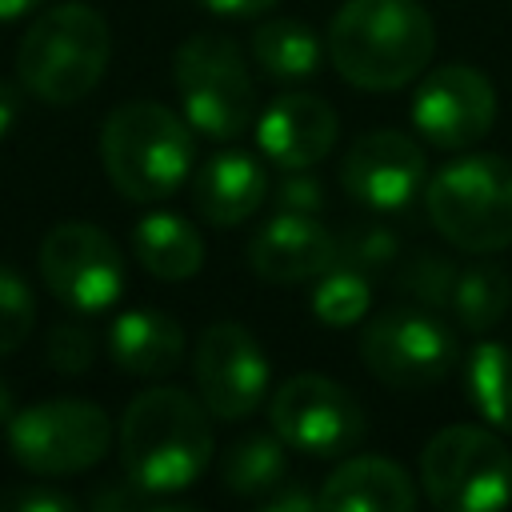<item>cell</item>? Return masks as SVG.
I'll return each instance as SVG.
<instances>
[{
	"instance_id": "18",
	"label": "cell",
	"mask_w": 512,
	"mask_h": 512,
	"mask_svg": "<svg viewBox=\"0 0 512 512\" xmlns=\"http://www.w3.org/2000/svg\"><path fill=\"white\" fill-rule=\"evenodd\" d=\"M320 508L328 512H408L416 508L412 476L384 456H348L320 484Z\"/></svg>"
},
{
	"instance_id": "7",
	"label": "cell",
	"mask_w": 512,
	"mask_h": 512,
	"mask_svg": "<svg viewBox=\"0 0 512 512\" xmlns=\"http://www.w3.org/2000/svg\"><path fill=\"white\" fill-rule=\"evenodd\" d=\"M172 76L188 128L204 132L208 140H240L256 124V84L228 36H188L176 48Z\"/></svg>"
},
{
	"instance_id": "13",
	"label": "cell",
	"mask_w": 512,
	"mask_h": 512,
	"mask_svg": "<svg viewBox=\"0 0 512 512\" xmlns=\"http://www.w3.org/2000/svg\"><path fill=\"white\" fill-rule=\"evenodd\" d=\"M412 124L436 148H472L496 124V88L468 64L424 68L412 92Z\"/></svg>"
},
{
	"instance_id": "2",
	"label": "cell",
	"mask_w": 512,
	"mask_h": 512,
	"mask_svg": "<svg viewBox=\"0 0 512 512\" xmlns=\"http://www.w3.org/2000/svg\"><path fill=\"white\" fill-rule=\"evenodd\" d=\"M212 448L216 440L208 408L184 388H144L120 416L124 476L152 496L192 488L212 464Z\"/></svg>"
},
{
	"instance_id": "26",
	"label": "cell",
	"mask_w": 512,
	"mask_h": 512,
	"mask_svg": "<svg viewBox=\"0 0 512 512\" xmlns=\"http://www.w3.org/2000/svg\"><path fill=\"white\" fill-rule=\"evenodd\" d=\"M456 272H460V264L452 256L432 252V248H420V252H412V256L400 260V268H396V292L408 296L420 308H448Z\"/></svg>"
},
{
	"instance_id": "16",
	"label": "cell",
	"mask_w": 512,
	"mask_h": 512,
	"mask_svg": "<svg viewBox=\"0 0 512 512\" xmlns=\"http://www.w3.org/2000/svg\"><path fill=\"white\" fill-rule=\"evenodd\" d=\"M336 264V236L316 216L276 212L248 240V268L268 284H304Z\"/></svg>"
},
{
	"instance_id": "36",
	"label": "cell",
	"mask_w": 512,
	"mask_h": 512,
	"mask_svg": "<svg viewBox=\"0 0 512 512\" xmlns=\"http://www.w3.org/2000/svg\"><path fill=\"white\" fill-rule=\"evenodd\" d=\"M16 412V404H12V392H8V384L0 380V424H8V416Z\"/></svg>"
},
{
	"instance_id": "10",
	"label": "cell",
	"mask_w": 512,
	"mask_h": 512,
	"mask_svg": "<svg viewBox=\"0 0 512 512\" xmlns=\"http://www.w3.org/2000/svg\"><path fill=\"white\" fill-rule=\"evenodd\" d=\"M272 432L304 456H344L364 440V412L356 396L320 372L288 376L268 400Z\"/></svg>"
},
{
	"instance_id": "35",
	"label": "cell",
	"mask_w": 512,
	"mask_h": 512,
	"mask_svg": "<svg viewBox=\"0 0 512 512\" xmlns=\"http://www.w3.org/2000/svg\"><path fill=\"white\" fill-rule=\"evenodd\" d=\"M44 0H0V20H16V16H24V12H32V8H40Z\"/></svg>"
},
{
	"instance_id": "3",
	"label": "cell",
	"mask_w": 512,
	"mask_h": 512,
	"mask_svg": "<svg viewBox=\"0 0 512 512\" xmlns=\"http://www.w3.org/2000/svg\"><path fill=\"white\" fill-rule=\"evenodd\" d=\"M100 160L124 200H168L192 176V132L172 108L156 100L116 104L100 128Z\"/></svg>"
},
{
	"instance_id": "19",
	"label": "cell",
	"mask_w": 512,
	"mask_h": 512,
	"mask_svg": "<svg viewBox=\"0 0 512 512\" xmlns=\"http://www.w3.org/2000/svg\"><path fill=\"white\" fill-rule=\"evenodd\" d=\"M108 352L124 372L156 380L184 360V328L160 308H128L108 328Z\"/></svg>"
},
{
	"instance_id": "4",
	"label": "cell",
	"mask_w": 512,
	"mask_h": 512,
	"mask_svg": "<svg viewBox=\"0 0 512 512\" xmlns=\"http://www.w3.org/2000/svg\"><path fill=\"white\" fill-rule=\"evenodd\" d=\"M112 36L96 8L68 0L52 4L32 20L16 48L20 84L44 104H76L84 100L108 68Z\"/></svg>"
},
{
	"instance_id": "30",
	"label": "cell",
	"mask_w": 512,
	"mask_h": 512,
	"mask_svg": "<svg viewBox=\"0 0 512 512\" xmlns=\"http://www.w3.org/2000/svg\"><path fill=\"white\" fill-rule=\"evenodd\" d=\"M272 204L280 212H296V216H316L324 208V184L316 176H308V168H288V176L272 188Z\"/></svg>"
},
{
	"instance_id": "29",
	"label": "cell",
	"mask_w": 512,
	"mask_h": 512,
	"mask_svg": "<svg viewBox=\"0 0 512 512\" xmlns=\"http://www.w3.org/2000/svg\"><path fill=\"white\" fill-rule=\"evenodd\" d=\"M44 356H48V364L56 372L76 376V372H84L96 360V340H92V332L80 320H64V324H56L48 332V352Z\"/></svg>"
},
{
	"instance_id": "31",
	"label": "cell",
	"mask_w": 512,
	"mask_h": 512,
	"mask_svg": "<svg viewBox=\"0 0 512 512\" xmlns=\"http://www.w3.org/2000/svg\"><path fill=\"white\" fill-rule=\"evenodd\" d=\"M72 508H80V500L48 484L0 488V512H72Z\"/></svg>"
},
{
	"instance_id": "24",
	"label": "cell",
	"mask_w": 512,
	"mask_h": 512,
	"mask_svg": "<svg viewBox=\"0 0 512 512\" xmlns=\"http://www.w3.org/2000/svg\"><path fill=\"white\" fill-rule=\"evenodd\" d=\"M464 380L476 412L492 428L512 432V348L500 340H480L464 360Z\"/></svg>"
},
{
	"instance_id": "34",
	"label": "cell",
	"mask_w": 512,
	"mask_h": 512,
	"mask_svg": "<svg viewBox=\"0 0 512 512\" xmlns=\"http://www.w3.org/2000/svg\"><path fill=\"white\" fill-rule=\"evenodd\" d=\"M16 116H20V92L8 80H0V136H8V128L16 124Z\"/></svg>"
},
{
	"instance_id": "15",
	"label": "cell",
	"mask_w": 512,
	"mask_h": 512,
	"mask_svg": "<svg viewBox=\"0 0 512 512\" xmlns=\"http://www.w3.org/2000/svg\"><path fill=\"white\" fill-rule=\"evenodd\" d=\"M340 136L336 108L312 92H284L256 116V144L264 160L280 168H312L320 164Z\"/></svg>"
},
{
	"instance_id": "28",
	"label": "cell",
	"mask_w": 512,
	"mask_h": 512,
	"mask_svg": "<svg viewBox=\"0 0 512 512\" xmlns=\"http://www.w3.org/2000/svg\"><path fill=\"white\" fill-rule=\"evenodd\" d=\"M36 324V296L12 268H0V356L16 352Z\"/></svg>"
},
{
	"instance_id": "22",
	"label": "cell",
	"mask_w": 512,
	"mask_h": 512,
	"mask_svg": "<svg viewBox=\"0 0 512 512\" xmlns=\"http://www.w3.org/2000/svg\"><path fill=\"white\" fill-rule=\"evenodd\" d=\"M288 444L272 432L240 436L220 464V484L236 496H268L280 484H288Z\"/></svg>"
},
{
	"instance_id": "25",
	"label": "cell",
	"mask_w": 512,
	"mask_h": 512,
	"mask_svg": "<svg viewBox=\"0 0 512 512\" xmlns=\"http://www.w3.org/2000/svg\"><path fill=\"white\" fill-rule=\"evenodd\" d=\"M372 308V288H368V276L356 272V268H344V264H332L328 272L316 276V288H312V312L320 324L328 328H352L368 316Z\"/></svg>"
},
{
	"instance_id": "12",
	"label": "cell",
	"mask_w": 512,
	"mask_h": 512,
	"mask_svg": "<svg viewBox=\"0 0 512 512\" xmlns=\"http://www.w3.org/2000/svg\"><path fill=\"white\" fill-rule=\"evenodd\" d=\"M192 372H196V396L216 420H244L264 404L268 360L260 340L236 320H216L200 332L192 352Z\"/></svg>"
},
{
	"instance_id": "17",
	"label": "cell",
	"mask_w": 512,
	"mask_h": 512,
	"mask_svg": "<svg viewBox=\"0 0 512 512\" xmlns=\"http://www.w3.org/2000/svg\"><path fill=\"white\" fill-rule=\"evenodd\" d=\"M192 204L216 228L244 224L268 196V176L252 152L224 148L192 168Z\"/></svg>"
},
{
	"instance_id": "8",
	"label": "cell",
	"mask_w": 512,
	"mask_h": 512,
	"mask_svg": "<svg viewBox=\"0 0 512 512\" xmlns=\"http://www.w3.org/2000/svg\"><path fill=\"white\" fill-rule=\"evenodd\" d=\"M8 452L32 476H72L112 448V420L92 400H40L8 416Z\"/></svg>"
},
{
	"instance_id": "5",
	"label": "cell",
	"mask_w": 512,
	"mask_h": 512,
	"mask_svg": "<svg viewBox=\"0 0 512 512\" xmlns=\"http://www.w3.org/2000/svg\"><path fill=\"white\" fill-rule=\"evenodd\" d=\"M424 212L460 252L492 256L512 248V164L496 152L448 160L424 184Z\"/></svg>"
},
{
	"instance_id": "32",
	"label": "cell",
	"mask_w": 512,
	"mask_h": 512,
	"mask_svg": "<svg viewBox=\"0 0 512 512\" xmlns=\"http://www.w3.org/2000/svg\"><path fill=\"white\" fill-rule=\"evenodd\" d=\"M264 508L268 512H308V508H320V496L316 492H304V488H276V492H268V500H264Z\"/></svg>"
},
{
	"instance_id": "6",
	"label": "cell",
	"mask_w": 512,
	"mask_h": 512,
	"mask_svg": "<svg viewBox=\"0 0 512 512\" xmlns=\"http://www.w3.org/2000/svg\"><path fill=\"white\" fill-rule=\"evenodd\" d=\"M420 488L440 512H496L512 500V452L480 424H448L420 452Z\"/></svg>"
},
{
	"instance_id": "1",
	"label": "cell",
	"mask_w": 512,
	"mask_h": 512,
	"mask_svg": "<svg viewBox=\"0 0 512 512\" xmlns=\"http://www.w3.org/2000/svg\"><path fill=\"white\" fill-rule=\"evenodd\" d=\"M332 68L364 92L412 84L436 52V24L420 0H348L324 36Z\"/></svg>"
},
{
	"instance_id": "9",
	"label": "cell",
	"mask_w": 512,
	"mask_h": 512,
	"mask_svg": "<svg viewBox=\"0 0 512 512\" xmlns=\"http://www.w3.org/2000/svg\"><path fill=\"white\" fill-rule=\"evenodd\" d=\"M456 352V332L436 316V308L420 304L388 308L360 332L364 368L396 392H424L440 384L456 364Z\"/></svg>"
},
{
	"instance_id": "27",
	"label": "cell",
	"mask_w": 512,
	"mask_h": 512,
	"mask_svg": "<svg viewBox=\"0 0 512 512\" xmlns=\"http://www.w3.org/2000/svg\"><path fill=\"white\" fill-rule=\"evenodd\" d=\"M400 256V240L392 228L376 224V220H356L336 236V264L356 268V272H380L388 264H396Z\"/></svg>"
},
{
	"instance_id": "21",
	"label": "cell",
	"mask_w": 512,
	"mask_h": 512,
	"mask_svg": "<svg viewBox=\"0 0 512 512\" xmlns=\"http://www.w3.org/2000/svg\"><path fill=\"white\" fill-rule=\"evenodd\" d=\"M328 48L320 44L316 28H308L304 20H264L252 32V60L264 76L272 80H304L320 68V56Z\"/></svg>"
},
{
	"instance_id": "14",
	"label": "cell",
	"mask_w": 512,
	"mask_h": 512,
	"mask_svg": "<svg viewBox=\"0 0 512 512\" xmlns=\"http://www.w3.org/2000/svg\"><path fill=\"white\" fill-rule=\"evenodd\" d=\"M424 176V148L396 128L360 132L340 160V188L372 212H396L412 204L424 192Z\"/></svg>"
},
{
	"instance_id": "33",
	"label": "cell",
	"mask_w": 512,
	"mask_h": 512,
	"mask_svg": "<svg viewBox=\"0 0 512 512\" xmlns=\"http://www.w3.org/2000/svg\"><path fill=\"white\" fill-rule=\"evenodd\" d=\"M196 4L216 16H260V12L276 8V0H196Z\"/></svg>"
},
{
	"instance_id": "11",
	"label": "cell",
	"mask_w": 512,
	"mask_h": 512,
	"mask_svg": "<svg viewBox=\"0 0 512 512\" xmlns=\"http://www.w3.org/2000/svg\"><path fill=\"white\" fill-rule=\"evenodd\" d=\"M40 276L64 308L92 316L120 300L124 256L104 228L64 220L40 240Z\"/></svg>"
},
{
	"instance_id": "20",
	"label": "cell",
	"mask_w": 512,
	"mask_h": 512,
	"mask_svg": "<svg viewBox=\"0 0 512 512\" xmlns=\"http://www.w3.org/2000/svg\"><path fill=\"white\" fill-rule=\"evenodd\" d=\"M132 252L144 272H152L156 280H168V284L196 276L204 264L200 232L176 212H148L132 232Z\"/></svg>"
},
{
	"instance_id": "23",
	"label": "cell",
	"mask_w": 512,
	"mask_h": 512,
	"mask_svg": "<svg viewBox=\"0 0 512 512\" xmlns=\"http://www.w3.org/2000/svg\"><path fill=\"white\" fill-rule=\"evenodd\" d=\"M508 300H512V280L500 264L492 260H476L468 268L456 272V284H452V296H448V312L460 328L468 332H488L504 320L508 312Z\"/></svg>"
}]
</instances>
